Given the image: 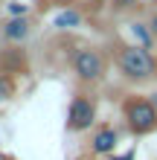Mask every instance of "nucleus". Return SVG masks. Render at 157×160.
Wrapping results in <instances>:
<instances>
[{
  "label": "nucleus",
  "mask_w": 157,
  "mask_h": 160,
  "mask_svg": "<svg viewBox=\"0 0 157 160\" xmlns=\"http://www.w3.org/2000/svg\"><path fill=\"white\" fill-rule=\"evenodd\" d=\"M149 29L154 32V38H157V12H154V15L149 18Z\"/></svg>",
  "instance_id": "obj_13"
},
{
  "label": "nucleus",
  "mask_w": 157,
  "mask_h": 160,
  "mask_svg": "<svg viewBox=\"0 0 157 160\" xmlns=\"http://www.w3.org/2000/svg\"><path fill=\"white\" fill-rule=\"evenodd\" d=\"M23 15H26L23 3H9V18H23Z\"/></svg>",
  "instance_id": "obj_10"
},
{
  "label": "nucleus",
  "mask_w": 157,
  "mask_h": 160,
  "mask_svg": "<svg viewBox=\"0 0 157 160\" xmlns=\"http://www.w3.org/2000/svg\"><path fill=\"white\" fill-rule=\"evenodd\" d=\"M114 64L128 82H151L157 79V55L140 44H119L114 50Z\"/></svg>",
  "instance_id": "obj_1"
},
{
  "label": "nucleus",
  "mask_w": 157,
  "mask_h": 160,
  "mask_svg": "<svg viewBox=\"0 0 157 160\" xmlns=\"http://www.w3.org/2000/svg\"><path fill=\"white\" fill-rule=\"evenodd\" d=\"M128 32H131V38H134V44H140V47H145V50H154V32L149 29V23H140V21H134V23H128Z\"/></svg>",
  "instance_id": "obj_8"
},
{
  "label": "nucleus",
  "mask_w": 157,
  "mask_h": 160,
  "mask_svg": "<svg viewBox=\"0 0 157 160\" xmlns=\"http://www.w3.org/2000/svg\"><path fill=\"white\" fill-rule=\"evenodd\" d=\"M70 67H73V73H76L79 82L96 84V82L105 79L108 58L96 50V47H79V50H73V55H70Z\"/></svg>",
  "instance_id": "obj_3"
},
{
  "label": "nucleus",
  "mask_w": 157,
  "mask_h": 160,
  "mask_svg": "<svg viewBox=\"0 0 157 160\" xmlns=\"http://www.w3.org/2000/svg\"><path fill=\"white\" fill-rule=\"evenodd\" d=\"M108 160H134V152H125V154H110Z\"/></svg>",
  "instance_id": "obj_12"
},
{
  "label": "nucleus",
  "mask_w": 157,
  "mask_h": 160,
  "mask_svg": "<svg viewBox=\"0 0 157 160\" xmlns=\"http://www.w3.org/2000/svg\"><path fill=\"white\" fill-rule=\"evenodd\" d=\"M81 21H85V18H81L79 9H64V12H58V15L52 18V26L61 29V32H67V29H79Z\"/></svg>",
  "instance_id": "obj_7"
},
{
  "label": "nucleus",
  "mask_w": 157,
  "mask_h": 160,
  "mask_svg": "<svg viewBox=\"0 0 157 160\" xmlns=\"http://www.w3.org/2000/svg\"><path fill=\"white\" fill-rule=\"evenodd\" d=\"M137 0H110V6H114V12H125V9H131Z\"/></svg>",
  "instance_id": "obj_11"
},
{
  "label": "nucleus",
  "mask_w": 157,
  "mask_h": 160,
  "mask_svg": "<svg viewBox=\"0 0 157 160\" xmlns=\"http://www.w3.org/2000/svg\"><path fill=\"white\" fill-rule=\"evenodd\" d=\"M122 119L134 137H145L157 131V105L145 96H128L122 102Z\"/></svg>",
  "instance_id": "obj_2"
},
{
  "label": "nucleus",
  "mask_w": 157,
  "mask_h": 160,
  "mask_svg": "<svg viewBox=\"0 0 157 160\" xmlns=\"http://www.w3.org/2000/svg\"><path fill=\"white\" fill-rule=\"evenodd\" d=\"M29 32H32V23H29V18H9V21L3 23V38L9 44H21L29 38Z\"/></svg>",
  "instance_id": "obj_6"
},
{
  "label": "nucleus",
  "mask_w": 157,
  "mask_h": 160,
  "mask_svg": "<svg viewBox=\"0 0 157 160\" xmlns=\"http://www.w3.org/2000/svg\"><path fill=\"white\" fill-rule=\"evenodd\" d=\"M15 96V79L9 76V73L0 70V102H6V99H12Z\"/></svg>",
  "instance_id": "obj_9"
},
{
  "label": "nucleus",
  "mask_w": 157,
  "mask_h": 160,
  "mask_svg": "<svg viewBox=\"0 0 157 160\" xmlns=\"http://www.w3.org/2000/svg\"><path fill=\"white\" fill-rule=\"evenodd\" d=\"M116 143H119V131L114 125H102L93 131V137H90V152L96 157H110L116 152Z\"/></svg>",
  "instance_id": "obj_5"
},
{
  "label": "nucleus",
  "mask_w": 157,
  "mask_h": 160,
  "mask_svg": "<svg viewBox=\"0 0 157 160\" xmlns=\"http://www.w3.org/2000/svg\"><path fill=\"white\" fill-rule=\"evenodd\" d=\"M96 122V102L93 96H87V93H76L67 108V131H76V134H81V131H90Z\"/></svg>",
  "instance_id": "obj_4"
}]
</instances>
